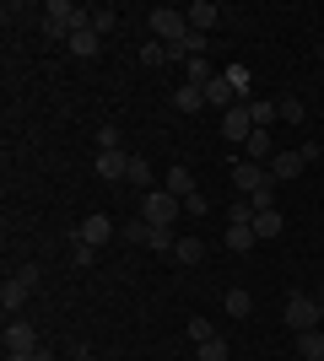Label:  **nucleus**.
Wrapping results in <instances>:
<instances>
[{"label":"nucleus","mask_w":324,"mask_h":361,"mask_svg":"<svg viewBox=\"0 0 324 361\" xmlns=\"http://www.w3.org/2000/svg\"><path fill=\"white\" fill-rule=\"evenodd\" d=\"M81 27H92V11H81L76 0H49V11H44V32H49V38L71 44Z\"/></svg>","instance_id":"f257e3e1"},{"label":"nucleus","mask_w":324,"mask_h":361,"mask_svg":"<svg viewBox=\"0 0 324 361\" xmlns=\"http://www.w3.org/2000/svg\"><path fill=\"white\" fill-rule=\"evenodd\" d=\"M179 205H184V200L168 195V189H146V195H140V221L146 226H173Z\"/></svg>","instance_id":"f03ea898"},{"label":"nucleus","mask_w":324,"mask_h":361,"mask_svg":"<svg viewBox=\"0 0 324 361\" xmlns=\"http://www.w3.org/2000/svg\"><path fill=\"white\" fill-rule=\"evenodd\" d=\"M281 324H287V329H297V334L319 329V302H313L308 291H292V297H287V307H281Z\"/></svg>","instance_id":"7ed1b4c3"},{"label":"nucleus","mask_w":324,"mask_h":361,"mask_svg":"<svg viewBox=\"0 0 324 361\" xmlns=\"http://www.w3.org/2000/svg\"><path fill=\"white\" fill-rule=\"evenodd\" d=\"M152 32H157V44H184V32H189V16L184 11H173V6H152Z\"/></svg>","instance_id":"20e7f679"},{"label":"nucleus","mask_w":324,"mask_h":361,"mask_svg":"<svg viewBox=\"0 0 324 361\" xmlns=\"http://www.w3.org/2000/svg\"><path fill=\"white\" fill-rule=\"evenodd\" d=\"M248 135H254V119H248V103L227 108V114H222V140H227V146H248Z\"/></svg>","instance_id":"39448f33"},{"label":"nucleus","mask_w":324,"mask_h":361,"mask_svg":"<svg viewBox=\"0 0 324 361\" xmlns=\"http://www.w3.org/2000/svg\"><path fill=\"white\" fill-rule=\"evenodd\" d=\"M6 350L11 356H32L38 350V329H32L28 318H6Z\"/></svg>","instance_id":"423d86ee"},{"label":"nucleus","mask_w":324,"mask_h":361,"mask_svg":"<svg viewBox=\"0 0 324 361\" xmlns=\"http://www.w3.org/2000/svg\"><path fill=\"white\" fill-rule=\"evenodd\" d=\"M108 238H114V221H108L103 211H92V216H81V226H76V243H87V248H103Z\"/></svg>","instance_id":"0eeeda50"},{"label":"nucleus","mask_w":324,"mask_h":361,"mask_svg":"<svg viewBox=\"0 0 324 361\" xmlns=\"http://www.w3.org/2000/svg\"><path fill=\"white\" fill-rule=\"evenodd\" d=\"M232 183H238L244 200H248V195H260L265 183H270V167H260V162H232Z\"/></svg>","instance_id":"6e6552de"},{"label":"nucleus","mask_w":324,"mask_h":361,"mask_svg":"<svg viewBox=\"0 0 324 361\" xmlns=\"http://www.w3.org/2000/svg\"><path fill=\"white\" fill-rule=\"evenodd\" d=\"M28 297H32L28 281H22V275H6V286H0V307H6V318L22 313V307H28Z\"/></svg>","instance_id":"1a4fd4ad"},{"label":"nucleus","mask_w":324,"mask_h":361,"mask_svg":"<svg viewBox=\"0 0 324 361\" xmlns=\"http://www.w3.org/2000/svg\"><path fill=\"white\" fill-rule=\"evenodd\" d=\"M303 167H308V162H303V151H276V157H270V178H276V183H292Z\"/></svg>","instance_id":"9d476101"},{"label":"nucleus","mask_w":324,"mask_h":361,"mask_svg":"<svg viewBox=\"0 0 324 361\" xmlns=\"http://www.w3.org/2000/svg\"><path fill=\"white\" fill-rule=\"evenodd\" d=\"M124 173H130V157H124V151H97V178L103 183H119Z\"/></svg>","instance_id":"9b49d317"},{"label":"nucleus","mask_w":324,"mask_h":361,"mask_svg":"<svg viewBox=\"0 0 324 361\" xmlns=\"http://www.w3.org/2000/svg\"><path fill=\"white\" fill-rule=\"evenodd\" d=\"M270 157H276V146H270V130H254V135H248V146H244V162L270 167Z\"/></svg>","instance_id":"f8f14e48"},{"label":"nucleus","mask_w":324,"mask_h":361,"mask_svg":"<svg viewBox=\"0 0 324 361\" xmlns=\"http://www.w3.org/2000/svg\"><path fill=\"white\" fill-rule=\"evenodd\" d=\"M184 16H189V27H195V32H211L216 22H222V11H216L211 0H195V6H189Z\"/></svg>","instance_id":"ddd939ff"},{"label":"nucleus","mask_w":324,"mask_h":361,"mask_svg":"<svg viewBox=\"0 0 324 361\" xmlns=\"http://www.w3.org/2000/svg\"><path fill=\"white\" fill-rule=\"evenodd\" d=\"M168 195H179V200L195 195V173H189L184 162H173V167H168Z\"/></svg>","instance_id":"4468645a"},{"label":"nucleus","mask_w":324,"mask_h":361,"mask_svg":"<svg viewBox=\"0 0 324 361\" xmlns=\"http://www.w3.org/2000/svg\"><path fill=\"white\" fill-rule=\"evenodd\" d=\"M184 81H189V87H211V81H216L211 60H205V54H200V60H184Z\"/></svg>","instance_id":"2eb2a0df"},{"label":"nucleus","mask_w":324,"mask_h":361,"mask_svg":"<svg viewBox=\"0 0 324 361\" xmlns=\"http://www.w3.org/2000/svg\"><path fill=\"white\" fill-rule=\"evenodd\" d=\"M248 119H254V130H270V119H281V103H260V97H248Z\"/></svg>","instance_id":"dca6fc26"},{"label":"nucleus","mask_w":324,"mask_h":361,"mask_svg":"<svg viewBox=\"0 0 324 361\" xmlns=\"http://www.w3.org/2000/svg\"><path fill=\"white\" fill-rule=\"evenodd\" d=\"M254 243H260V238H254V226H238V221H227V248H232V254H248Z\"/></svg>","instance_id":"f3484780"},{"label":"nucleus","mask_w":324,"mask_h":361,"mask_svg":"<svg viewBox=\"0 0 324 361\" xmlns=\"http://www.w3.org/2000/svg\"><path fill=\"white\" fill-rule=\"evenodd\" d=\"M173 259H179V264H200V259H205V243L200 238H179V243H173Z\"/></svg>","instance_id":"a211bd4d"},{"label":"nucleus","mask_w":324,"mask_h":361,"mask_svg":"<svg viewBox=\"0 0 324 361\" xmlns=\"http://www.w3.org/2000/svg\"><path fill=\"white\" fill-rule=\"evenodd\" d=\"M173 103L184 108V114H200V108H205V87H189V81H184V87L173 92Z\"/></svg>","instance_id":"6ab92c4d"},{"label":"nucleus","mask_w":324,"mask_h":361,"mask_svg":"<svg viewBox=\"0 0 324 361\" xmlns=\"http://www.w3.org/2000/svg\"><path fill=\"white\" fill-rule=\"evenodd\" d=\"M297 356H303V361H324V334L319 329L297 334Z\"/></svg>","instance_id":"aec40b11"},{"label":"nucleus","mask_w":324,"mask_h":361,"mask_svg":"<svg viewBox=\"0 0 324 361\" xmlns=\"http://www.w3.org/2000/svg\"><path fill=\"white\" fill-rule=\"evenodd\" d=\"M65 49H71L76 60H92V54H97V32H92V27H81V32H76V38H71Z\"/></svg>","instance_id":"412c9836"},{"label":"nucleus","mask_w":324,"mask_h":361,"mask_svg":"<svg viewBox=\"0 0 324 361\" xmlns=\"http://www.w3.org/2000/svg\"><path fill=\"white\" fill-rule=\"evenodd\" d=\"M222 75H227V87L238 92V103H248V87H254V75H248L244 65H227V71H222Z\"/></svg>","instance_id":"4be33fe9"},{"label":"nucleus","mask_w":324,"mask_h":361,"mask_svg":"<svg viewBox=\"0 0 324 361\" xmlns=\"http://www.w3.org/2000/svg\"><path fill=\"white\" fill-rule=\"evenodd\" d=\"M281 226H287V221H281V211H254V238H276Z\"/></svg>","instance_id":"5701e85b"},{"label":"nucleus","mask_w":324,"mask_h":361,"mask_svg":"<svg viewBox=\"0 0 324 361\" xmlns=\"http://www.w3.org/2000/svg\"><path fill=\"white\" fill-rule=\"evenodd\" d=\"M173 226H152V232H146V248H152V254H173Z\"/></svg>","instance_id":"b1692460"},{"label":"nucleus","mask_w":324,"mask_h":361,"mask_svg":"<svg viewBox=\"0 0 324 361\" xmlns=\"http://www.w3.org/2000/svg\"><path fill=\"white\" fill-rule=\"evenodd\" d=\"M227 313H232V318H248V313H254V297H248L244 286H232V291H227Z\"/></svg>","instance_id":"393cba45"},{"label":"nucleus","mask_w":324,"mask_h":361,"mask_svg":"<svg viewBox=\"0 0 324 361\" xmlns=\"http://www.w3.org/2000/svg\"><path fill=\"white\" fill-rule=\"evenodd\" d=\"M124 178L136 183V189H146V183H152V162H146V157H130V173H124Z\"/></svg>","instance_id":"a878e982"},{"label":"nucleus","mask_w":324,"mask_h":361,"mask_svg":"<svg viewBox=\"0 0 324 361\" xmlns=\"http://www.w3.org/2000/svg\"><path fill=\"white\" fill-rule=\"evenodd\" d=\"M200 361H227V340L216 334V340H200V350H195Z\"/></svg>","instance_id":"bb28decb"},{"label":"nucleus","mask_w":324,"mask_h":361,"mask_svg":"<svg viewBox=\"0 0 324 361\" xmlns=\"http://www.w3.org/2000/svg\"><path fill=\"white\" fill-rule=\"evenodd\" d=\"M97 151H124L119 146V124H103V130H97Z\"/></svg>","instance_id":"cd10ccee"},{"label":"nucleus","mask_w":324,"mask_h":361,"mask_svg":"<svg viewBox=\"0 0 324 361\" xmlns=\"http://www.w3.org/2000/svg\"><path fill=\"white\" fill-rule=\"evenodd\" d=\"M303 114H308V108L297 103V97H281V119L287 124H303Z\"/></svg>","instance_id":"c85d7f7f"},{"label":"nucleus","mask_w":324,"mask_h":361,"mask_svg":"<svg viewBox=\"0 0 324 361\" xmlns=\"http://www.w3.org/2000/svg\"><path fill=\"white\" fill-rule=\"evenodd\" d=\"M140 65H168V44H146L140 49Z\"/></svg>","instance_id":"c756f323"},{"label":"nucleus","mask_w":324,"mask_h":361,"mask_svg":"<svg viewBox=\"0 0 324 361\" xmlns=\"http://www.w3.org/2000/svg\"><path fill=\"white\" fill-rule=\"evenodd\" d=\"M114 22H119V16L108 11V6H103V11H92V32H97V38H103V32H114Z\"/></svg>","instance_id":"7c9ffc66"},{"label":"nucleus","mask_w":324,"mask_h":361,"mask_svg":"<svg viewBox=\"0 0 324 361\" xmlns=\"http://www.w3.org/2000/svg\"><path fill=\"white\" fill-rule=\"evenodd\" d=\"M189 334H195V345H200V340H216L211 318H189Z\"/></svg>","instance_id":"2f4dec72"},{"label":"nucleus","mask_w":324,"mask_h":361,"mask_svg":"<svg viewBox=\"0 0 324 361\" xmlns=\"http://www.w3.org/2000/svg\"><path fill=\"white\" fill-rule=\"evenodd\" d=\"M146 232H152V226H146V221H140V216H136V221H130V226H124V232H119V238H130V243H146Z\"/></svg>","instance_id":"473e14b6"},{"label":"nucleus","mask_w":324,"mask_h":361,"mask_svg":"<svg viewBox=\"0 0 324 361\" xmlns=\"http://www.w3.org/2000/svg\"><path fill=\"white\" fill-rule=\"evenodd\" d=\"M16 275H22V281H28L32 291H38V281H44V270H38V264H22V270H16Z\"/></svg>","instance_id":"72a5a7b5"},{"label":"nucleus","mask_w":324,"mask_h":361,"mask_svg":"<svg viewBox=\"0 0 324 361\" xmlns=\"http://www.w3.org/2000/svg\"><path fill=\"white\" fill-rule=\"evenodd\" d=\"M184 205H189V216H205V211H211V205H205V195H200V189H195V195H189Z\"/></svg>","instance_id":"f704fd0d"},{"label":"nucleus","mask_w":324,"mask_h":361,"mask_svg":"<svg viewBox=\"0 0 324 361\" xmlns=\"http://www.w3.org/2000/svg\"><path fill=\"white\" fill-rule=\"evenodd\" d=\"M6 361H49V350L38 345V350H32V356H11V350H6Z\"/></svg>","instance_id":"c9c22d12"},{"label":"nucleus","mask_w":324,"mask_h":361,"mask_svg":"<svg viewBox=\"0 0 324 361\" xmlns=\"http://www.w3.org/2000/svg\"><path fill=\"white\" fill-rule=\"evenodd\" d=\"M313 302H319V324H324V291H319V297H313Z\"/></svg>","instance_id":"e433bc0d"},{"label":"nucleus","mask_w":324,"mask_h":361,"mask_svg":"<svg viewBox=\"0 0 324 361\" xmlns=\"http://www.w3.org/2000/svg\"><path fill=\"white\" fill-rule=\"evenodd\" d=\"M81 361H97V356H81Z\"/></svg>","instance_id":"4c0bfd02"}]
</instances>
